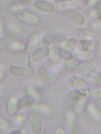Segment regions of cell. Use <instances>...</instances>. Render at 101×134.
Segmentation results:
<instances>
[{"label": "cell", "instance_id": "obj_26", "mask_svg": "<svg viewBox=\"0 0 101 134\" xmlns=\"http://www.w3.org/2000/svg\"><path fill=\"white\" fill-rule=\"evenodd\" d=\"M0 129L2 131H6L8 128V125L7 122L3 119L0 118Z\"/></svg>", "mask_w": 101, "mask_h": 134}, {"label": "cell", "instance_id": "obj_21", "mask_svg": "<svg viewBox=\"0 0 101 134\" xmlns=\"http://www.w3.org/2000/svg\"><path fill=\"white\" fill-rule=\"evenodd\" d=\"M69 121L70 126L72 128L73 130H74L75 132H80V127L78 122L75 120L73 119L71 120H69Z\"/></svg>", "mask_w": 101, "mask_h": 134}, {"label": "cell", "instance_id": "obj_28", "mask_svg": "<svg viewBox=\"0 0 101 134\" xmlns=\"http://www.w3.org/2000/svg\"><path fill=\"white\" fill-rule=\"evenodd\" d=\"M4 66L2 64H1L0 65V78L1 79V77L4 72Z\"/></svg>", "mask_w": 101, "mask_h": 134}, {"label": "cell", "instance_id": "obj_7", "mask_svg": "<svg viewBox=\"0 0 101 134\" xmlns=\"http://www.w3.org/2000/svg\"><path fill=\"white\" fill-rule=\"evenodd\" d=\"M48 54V48L41 47L33 52L31 57L34 62L38 63L43 60Z\"/></svg>", "mask_w": 101, "mask_h": 134}, {"label": "cell", "instance_id": "obj_24", "mask_svg": "<svg viewBox=\"0 0 101 134\" xmlns=\"http://www.w3.org/2000/svg\"><path fill=\"white\" fill-rule=\"evenodd\" d=\"M27 68L31 72L33 73L34 72L33 62L32 60L31 57L29 58L27 65Z\"/></svg>", "mask_w": 101, "mask_h": 134}, {"label": "cell", "instance_id": "obj_5", "mask_svg": "<svg viewBox=\"0 0 101 134\" xmlns=\"http://www.w3.org/2000/svg\"><path fill=\"white\" fill-rule=\"evenodd\" d=\"M38 74L40 78L44 82L52 84L55 82V77L44 67H40L38 70Z\"/></svg>", "mask_w": 101, "mask_h": 134}, {"label": "cell", "instance_id": "obj_15", "mask_svg": "<svg viewBox=\"0 0 101 134\" xmlns=\"http://www.w3.org/2000/svg\"><path fill=\"white\" fill-rule=\"evenodd\" d=\"M95 66L94 62L89 61L82 63L78 68L79 71L82 73H86L92 71L94 69Z\"/></svg>", "mask_w": 101, "mask_h": 134}, {"label": "cell", "instance_id": "obj_16", "mask_svg": "<svg viewBox=\"0 0 101 134\" xmlns=\"http://www.w3.org/2000/svg\"><path fill=\"white\" fill-rule=\"evenodd\" d=\"M79 47L82 50L90 51L94 47V43L88 39L82 40L79 43Z\"/></svg>", "mask_w": 101, "mask_h": 134}, {"label": "cell", "instance_id": "obj_20", "mask_svg": "<svg viewBox=\"0 0 101 134\" xmlns=\"http://www.w3.org/2000/svg\"><path fill=\"white\" fill-rule=\"evenodd\" d=\"M68 61L67 65L69 69L73 70L78 68L79 63L77 60L76 59H71Z\"/></svg>", "mask_w": 101, "mask_h": 134}, {"label": "cell", "instance_id": "obj_1", "mask_svg": "<svg viewBox=\"0 0 101 134\" xmlns=\"http://www.w3.org/2000/svg\"><path fill=\"white\" fill-rule=\"evenodd\" d=\"M29 119L33 132L36 134L40 133L42 130V121L39 111L35 109L31 110L29 113Z\"/></svg>", "mask_w": 101, "mask_h": 134}, {"label": "cell", "instance_id": "obj_4", "mask_svg": "<svg viewBox=\"0 0 101 134\" xmlns=\"http://www.w3.org/2000/svg\"><path fill=\"white\" fill-rule=\"evenodd\" d=\"M9 71L12 76L19 78H25L28 77L30 73L27 68L14 65H10Z\"/></svg>", "mask_w": 101, "mask_h": 134}, {"label": "cell", "instance_id": "obj_9", "mask_svg": "<svg viewBox=\"0 0 101 134\" xmlns=\"http://www.w3.org/2000/svg\"><path fill=\"white\" fill-rule=\"evenodd\" d=\"M59 48L58 42L57 40H53L49 43L48 48L49 54L52 60H55L58 59Z\"/></svg>", "mask_w": 101, "mask_h": 134}, {"label": "cell", "instance_id": "obj_22", "mask_svg": "<svg viewBox=\"0 0 101 134\" xmlns=\"http://www.w3.org/2000/svg\"><path fill=\"white\" fill-rule=\"evenodd\" d=\"M80 93L78 91H71L69 94L70 99L72 100L76 101L78 100L80 98Z\"/></svg>", "mask_w": 101, "mask_h": 134}, {"label": "cell", "instance_id": "obj_10", "mask_svg": "<svg viewBox=\"0 0 101 134\" xmlns=\"http://www.w3.org/2000/svg\"><path fill=\"white\" fill-rule=\"evenodd\" d=\"M39 39L38 35L36 33L32 34L30 37L26 47L27 52L32 53L36 51L39 45Z\"/></svg>", "mask_w": 101, "mask_h": 134}, {"label": "cell", "instance_id": "obj_11", "mask_svg": "<svg viewBox=\"0 0 101 134\" xmlns=\"http://www.w3.org/2000/svg\"><path fill=\"white\" fill-rule=\"evenodd\" d=\"M69 82L79 91L84 92L87 90V86L84 82L77 76H71L69 79Z\"/></svg>", "mask_w": 101, "mask_h": 134}, {"label": "cell", "instance_id": "obj_17", "mask_svg": "<svg viewBox=\"0 0 101 134\" xmlns=\"http://www.w3.org/2000/svg\"><path fill=\"white\" fill-rule=\"evenodd\" d=\"M59 58L66 60H69L71 59L72 54L69 51L59 48L58 54Z\"/></svg>", "mask_w": 101, "mask_h": 134}, {"label": "cell", "instance_id": "obj_18", "mask_svg": "<svg viewBox=\"0 0 101 134\" xmlns=\"http://www.w3.org/2000/svg\"><path fill=\"white\" fill-rule=\"evenodd\" d=\"M11 48L13 50L17 51H21L26 48L25 44L23 42L19 41L12 42L10 44Z\"/></svg>", "mask_w": 101, "mask_h": 134}, {"label": "cell", "instance_id": "obj_12", "mask_svg": "<svg viewBox=\"0 0 101 134\" xmlns=\"http://www.w3.org/2000/svg\"><path fill=\"white\" fill-rule=\"evenodd\" d=\"M77 45V41L73 39H69L63 41L60 44V48L70 52L75 50Z\"/></svg>", "mask_w": 101, "mask_h": 134}, {"label": "cell", "instance_id": "obj_13", "mask_svg": "<svg viewBox=\"0 0 101 134\" xmlns=\"http://www.w3.org/2000/svg\"><path fill=\"white\" fill-rule=\"evenodd\" d=\"M35 98L28 95L24 96L18 101V109H21L32 104L35 101Z\"/></svg>", "mask_w": 101, "mask_h": 134}, {"label": "cell", "instance_id": "obj_3", "mask_svg": "<svg viewBox=\"0 0 101 134\" xmlns=\"http://www.w3.org/2000/svg\"><path fill=\"white\" fill-rule=\"evenodd\" d=\"M64 14L68 19L77 25H83L85 23V19L84 17L74 9H67L65 10Z\"/></svg>", "mask_w": 101, "mask_h": 134}, {"label": "cell", "instance_id": "obj_29", "mask_svg": "<svg viewBox=\"0 0 101 134\" xmlns=\"http://www.w3.org/2000/svg\"><path fill=\"white\" fill-rule=\"evenodd\" d=\"M85 4H88L89 0H81Z\"/></svg>", "mask_w": 101, "mask_h": 134}, {"label": "cell", "instance_id": "obj_19", "mask_svg": "<svg viewBox=\"0 0 101 134\" xmlns=\"http://www.w3.org/2000/svg\"><path fill=\"white\" fill-rule=\"evenodd\" d=\"M77 36L79 39L82 40L88 39L89 34L88 32L82 29H79L78 30Z\"/></svg>", "mask_w": 101, "mask_h": 134}, {"label": "cell", "instance_id": "obj_30", "mask_svg": "<svg viewBox=\"0 0 101 134\" xmlns=\"http://www.w3.org/2000/svg\"><path fill=\"white\" fill-rule=\"evenodd\" d=\"M70 0V1H72V0Z\"/></svg>", "mask_w": 101, "mask_h": 134}, {"label": "cell", "instance_id": "obj_8", "mask_svg": "<svg viewBox=\"0 0 101 134\" xmlns=\"http://www.w3.org/2000/svg\"><path fill=\"white\" fill-rule=\"evenodd\" d=\"M72 56L76 59L80 61L90 60L93 58L94 53L92 52L82 50H77L74 51Z\"/></svg>", "mask_w": 101, "mask_h": 134}, {"label": "cell", "instance_id": "obj_14", "mask_svg": "<svg viewBox=\"0 0 101 134\" xmlns=\"http://www.w3.org/2000/svg\"><path fill=\"white\" fill-rule=\"evenodd\" d=\"M18 110V101L15 97H11L9 100L7 106L8 113L11 115L14 114Z\"/></svg>", "mask_w": 101, "mask_h": 134}, {"label": "cell", "instance_id": "obj_23", "mask_svg": "<svg viewBox=\"0 0 101 134\" xmlns=\"http://www.w3.org/2000/svg\"><path fill=\"white\" fill-rule=\"evenodd\" d=\"M27 92L29 95L31 96L34 98L38 96V92L32 86H29L27 88Z\"/></svg>", "mask_w": 101, "mask_h": 134}, {"label": "cell", "instance_id": "obj_27", "mask_svg": "<svg viewBox=\"0 0 101 134\" xmlns=\"http://www.w3.org/2000/svg\"><path fill=\"white\" fill-rule=\"evenodd\" d=\"M26 116L25 115H20L17 118V124L18 125L21 124L26 119Z\"/></svg>", "mask_w": 101, "mask_h": 134}, {"label": "cell", "instance_id": "obj_6", "mask_svg": "<svg viewBox=\"0 0 101 134\" xmlns=\"http://www.w3.org/2000/svg\"><path fill=\"white\" fill-rule=\"evenodd\" d=\"M33 5L36 9L48 13H52L55 10V7L53 4L46 1L37 0L33 3Z\"/></svg>", "mask_w": 101, "mask_h": 134}, {"label": "cell", "instance_id": "obj_25", "mask_svg": "<svg viewBox=\"0 0 101 134\" xmlns=\"http://www.w3.org/2000/svg\"><path fill=\"white\" fill-rule=\"evenodd\" d=\"M91 13V15L93 17L101 19V9H94Z\"/></svg>", "mask_w": 101, "mask_h": 134}, {"label": "cell", "instance_id": "obj_2", "mask_svg": "<svg viewBox=\"0 0 101 134\" xmlns=\"http://www.w3.org/2000/svg\"><path fill=\"white\" fill-rule=\"evenodd\" d=\"M17 17L20 20L31 24H35L38 21L37 16L33 13L25 10H21L16 13Z\"/></svg>", "mask_w": 101, "mask_h": 134}]
</instances>
